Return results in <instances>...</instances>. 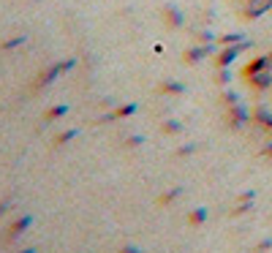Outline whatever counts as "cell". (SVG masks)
I'll list each match as a JSON object with an SVG mask.
<instances>
[{
	"label": "cell",
	"instance_id": "cell-1",
	"mask_svg": "<svg viewBox=\"0 0 272 253\" xmlns=\"http://www.w3.org/2000/svg\"><path fill=\"white\" fill-rule=\"evenodd\" d=\"M73 66H76V63H73V60H63V63H57V66H49V68L44 71V74H41V76H38V79H35V82H33V90H44V88H47V85H52L55 79L63 74V71H71Z\"/></svg>",
	"mask_w": 272,
	"mask_h": 253
},
{
	"label": "cell",
	"instance_id": "cell-2",
	"mask_svg": "<svg viewBox=\"0 0 272 253\" xmlns=\"http://www.w3.org/2000/svg\"><path fill=\"white\" fill-rule=\"evenodd\" d=\"M33 223V215H22V218H17V221H11V226L6 229V234H3V240L6 242H14L19 234H25L27 231V226Z\"/></svg>",
	"mask_w": 272,
	"mask_h": 253
},
{
	"label": "cell",
	"instance_id": "cell-3",
	"mask_svg": "<svg viewBox=\"0 0 272 253\" xmlns=\"http://www.w3.org/2000/svg\"><path fill=\"white\" fill-rule=\"evenodd\" d=\"M136 112H139V104H123V106H117L114 112L98 117V122H112V120H120V117H131V114H136Z\"/></svg>",
	"mask_w": 272,
	"mask_h": 253
},
{
	"label": "cell",
	"instance_id": "cell-4",
	"mask_svg": "<svg viewBox=\"0 0 272 253\" xmlns=\"http://www.w3.org/2000/svg\"><path fill=\"white\" fill-rule=\"evenodd\" d=\"M248 120V112H245V106H240V104H234L229 114H226V122H229V128H240L242 122Z\"/></svg>",
	"mask_w": 272,
	"mask_h": 253
},
{
	"label": "cell",
	"instance_id": "cell-5",
	"mask_svg": "<svg viewBox=\"0 0 272 253\" xmlns=\"http://www.w3.org/2000/svg\"><path fill=\"white\" fill-rule=\"evenodd\" d=\"M185 85L182 82H174V79H166V82H161V93L164 96H185Z\"/></svg>",
	"mask_w": 272,
	"mask_h": 253
},
{
	"label": "cell",
	"instance_id": "cell-6",
	"mask_svg": "<svg viewBox=\"0 0 272 253\" xmlns=\"http://www.w3.org/2000/svg\"><path fill=\"white\" fill-rule=\"evenodd\" d=\"M210 52H212L210 47H193V49H188V52H185V57H182V60H185L188 66H193V63H199L202 57H207Z\"/></svg>",
	"mask_w": 272,
	"mask_h": 253
},
{
	"label": "cell",
	"instance_id": "cell-7",
	"mask_svg": "<svg viewBox=\"0 0 272 253\" xmlns=\"http://www.w3.org/2000/svg\"><path fill=\"white\" fill-rule=\"evenodd\" d=\"M207 207H196V209H190L188 213V223L190 226H204V223H207Z\"/></svg>",
	"mask_w": 272,
	"mask_h": 253
},
{
	"label": "cell",
	"instance_id": "cell-8",
	"mask_svg": "<svg viewBox=\"0 0 272 253\" xmlns=\"http://www.w3.org/2000/svg\"><path fill=\"white\" fill-rule=\"evenodd\" d=\"M182 193H185V188H182V185H177V188H172V191L161 193L158 204H161V207H169V204H172V201H177V199L182 196Z\"/></svg>",
	"mask_w": 272,
	"mask_h": 253
},
{
	"label": "cell",
	"instance_id": "cell-9",
	"mask_svg": "<svg viewBox=\"0 0 272 253\" xmlns=\"http://www.w3.org/2000/svg\"><path fill=\"white\" fill-rule=\"evenodd\" d=\"M63 114H68V104H57V106H52V109H47V114H44V120H47V122H52V120H60Z\"/></svg>",
	"mask_w": 272,
	"mask_h": 253
},
{
	"label": "cell",
	"instance_id": "cell-10",
	"mask_svg": "<svg viewBox=\"0 0 272 253\" xmlns=\"http://www.w3.org/2000/svg\"><path fill=\"white\" fill-rule=\"evenodd\" d=\"M161 131H164V134H182V131H185V125H182L180 120H164Z\"/></svg>",
	"mask_w": 272,
	"mask_h": 253
},
{
	"label": "cell",
	"instance_id": "cell-11",
	"mask_svg": "<svg viewBox=\"0 0 272 253\" xmlns=\"http://www.w3.org/2000/svg\"><path fill=\"white\" fill-rule=\"evenodd\" d=\"M237 52H240V47L237 49H226L223 55H218V66L223 68V66H229V63L234 60V57H237Z\"/></svg>",
	"mask_w": 272,
	"mask_h": 253
},
{
	"label": "cell",
	"instance_id": "cell-12",
	"mask_svg": "<svg viewBox=\"0 0 272 253\" xmlns=\"http://www.w3.org/2000/svg\"><path fill=\"white\" fill-rule=\"evenodd\" d=\"M166 19H169V25H172V27H180V25H182V17H180V11H177V9H172V6L166 9Z\"/></svg>",
	"mask_w": 272,
	"mask_h": 253
},
{
	"label": "cell",
	"instance_id": "cell-13",
	"mask_svg": "<svg viewBox=\"0 0 272 253\" xmlns=\"http://www.w3.org/2000/svg\"><path fill=\"white\" fill-rule=\"evenodd\" d=\"M73 136H76V128H68V131H63L60 136H55V144L57 147H63V144H68Z\"/></svg>",
	"mask_w": 272,
	"mask_h": 253
},
{
	"label": "cell",
	"instance_id": "cell-14",
	"mask_svg": "<svg viewBox=\"0 0 272 253\" xmlns=\"http://www.w3.org/2000/svg\"><path fill=\"white\" fill-rule=\"evenodd\" d=\"M196 150H199V147H196V144H182V147H177V153H174V155H193L196 153Z\"/></svg>",
	"mask_w": 272,
	"mask_h": 253
},
{
	"label": "cell",
	"instance_id": "cell-15",
	"mask_svg": "<svg viewBox=\"0 0 272 253\" xmlns=\"http://www.w3.org/2000/svg\"><path fill=\"white\" fill-rule=\"evenodd\" d=\"M142 144H144V136H128V142H126V147H142Z\"/></svg>",
	"mask_w": 272,
	"mask_h": 253
},
{
	"label": "cell",
	"instance_id": "cell-16",
	"mask_svg": "<svg viewBox=\"0 0 272 253\" xmlns=\"http://www.w3.org/2000/svg\"><path fill=\"white\" fill-rule=\"evenodd\" d=\"M117 253H144L142 248H136V245H126V248H120Z\"/></svg>",
	"mask_w": 272,
	"mask_h": 253
},
{
	"label": "cell",
	"instance_id": "cell-17",
	"mask_svg": "<svg viewBox=\"0 0 272 253\" xmlns=\"http://www.w3.org/2000/svg\"><path fill=\"white\" fill-rule=\"evenodd\" d=\"M223 104L234 106V104H237V96H234V93H226V96H223Z\"/></svg>",
	"mask_w": 272,
	"mask_h": 253
},
{
	"label": "cell",
	"instance_id": "cell-18",
	"mask_svg": "<svg viewBox=\"0 0 272 253\" xmlns=\"http://www.w3.org/2000/svg\"><path fill=\"white\" fill-rule=\"evenodd\" d=\"M22 41H25V38H14V41H6V44H3V49H14V47H19Z\"/></svg>",
	"mask_w": 272,
	"mask_h": 253
},
{
	"label": "cell",
	"instance_id": "cell-19",
	"mask_svg": "<svg viewBox=\"0 0 272 253\" xmlns=\"http://www.w3.org/2000/svg\"><path fill=\"white\" fill-rule=\"evenodd\" d=\"M9 207H11V199H3V201H0V215H3Z\"/></svg>",
	"mask_w": 272,
	"mask_h": 253
},
{
	"label": "cell",
	"instance_id": "cell-20",
	"mask_svg": "<svg viewBox=\"0 0 272 253\" xmlns=\"http://www.w3.org/2000/svg\"><path fill=\"white\" fill-rule=\"evenodd\" d=\"M19 253H38V248H25V250H19Z\"/></svg>",
	"mask_w": 272,
	"mask_h": 253
}]
</instances>
